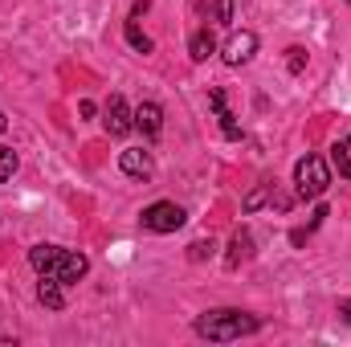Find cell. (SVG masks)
Here are the masks:
<instances>
[{"mask_svg":"<svg viewBox=\"0 0 351 347\" xmlns=\"http://www.w3.org/2000/svg\"><path fill=\"white\" fill-rule=\"evenodd\" d=\"M29 265H33L41 278H58L62 286L86 278V270H90L86 254H78V250H62V246H33V250H29Z\"/></svg>","mask_w":351,"mask_h":347,"instance_id":"6da1fadb","label":"cell"},{"mask_svg":"<svg viewBox=\"0 0 351 347\" xmlns=\"http://www.w3.org/2000/svg\"><path fill=\"white\" fill-rule=\"evenodd\" d=\"M258 327H262V319L250 311H204L196 319V335L208 344H233L241 335H254Z\"/></svg>","mask_w":351,"mask_h":347,"instance_id":"7a4b0ae2","label":"cell"},{"mask_svg":"<svg viewBox=\"0 0 351 347\" xmlns=\"http://www.w3.org/2000/svg\"><path fill=\"white\" fill-rule=\"evenodd\" d=\"M327 188H331V172H327L323 156H302L294 164V192H298V200H319Z\"/></svg>","mask_w":351,"mask_h":347,"instance_id":"3957f363","label":"cell"},{"mask_svg":"<svg viewBox=\"0 0 351 347\" xmlns=\"http://www.w3.org/2000/svg\"><path fill=\"white\" fill-rule=\"evenodd\" d=\"M184 221H188V213H184L176 200H156V204H147L143 217H139V225H143L147 233H176Z\"/></svg>","mask_w":351,"mask_h":347,"instance_id":"277c9868","label":"cell"},{"mask_svg":"<svg viewBox=\"0 0 351 347\" xmlns=\"http://www.w3.org/2000/svg\"><path fill=\"white\" fill-rule=\"evenodd\" d=\"M102 127H106V135H114V139H123V135L135 127V110L127 106L123 94H110V102H106V110H102Z\"/></svg>","mask_w":351,"mask_h":347,"instance_id":"5b68a950","label":"cell"},{"mask_svg":"<svg viewBox=\"0 0 351 347\" xmlns=\"http://www.w3.org/2000/svg\"><path fill=\"white\" fill-rule=\"evenodd\" d=\"M254 53H258V33H250V29L233 33V37L225 41V49H221L225 66H245V62H250Z\"/></svg>","mask_w":351,"mask_h":347,"instance_id":"8992f818","label":"cell"},{"mask_svg":"<svg viewBox=\"0 0 351 347\" xmlns=\"http://www.w3.org/2000/svg\"><path fill=\"white\" fill-rule=\"evenodd\" d=\"M119 168L131 176V180H147V176L156 172V160H152V152H143V147H127V152L119 156Z\"/></svg>","mask_w":351,"mask_h":347,"instance_id":"52a82bcc","label":"cell"},{"mask_svg":"<svg viewBox=\"0 0 351 347\" xmlns=\"http://www.w3.org/2000/svg\"><path fill=\"white\" fill-rule=\"evenodd\" d=\"M135 127L147 139H160V131H164V106L160 102H139L135 106Z\"/></svg>","mask_w":351,"mask_h":347,"instance_id":"ba28073f","label":"cell"},{"mask_svg":"<svg viewBox=\"0 0 351 347\" xmlns=\"http://www.w3.org/2000/svg\"><path fill=\"white\" fill-rule=\"evenodd\" d=\"M208 106L217 110V119H221V131H225V139H241V127H237V119H233V110H229V102H225V90L213 86L208 90Z\"/></svg>","mask_w":351,"mask_h":347,"instance_id":"9c48e42d","label":"cell"},{"mask_svg":"<svg viewBox=\"0 0 351 347\" xmlns=\"http://www.w3.org/2000/svg\"><path fill=\"white\" fill-rule=\"evenodd\" d=\"M213 53H217V37H213L208 29H200V33L188 37V58H192V62H208Z\"/></svg>","mask_w":351,"mask_h":347,"instance_id":"30bf717a","label":"cell"},{"mask_svg":"<svg viewBox=\"0 0 351 347\" xmlns=\"http://www.w3.org/2000/svg\"><path fill=\"white\" fill-rule=\"evenodd\" d=\"M37 298H41V307H49V311H62V307H66V290H62L58 278H41V282H37Z\"/></svg>","mask_w":351,"mask_h":347,"instance_id":"8fae6325","label":"cell"},{"mask_svg":"<svg viewBox=\"0 0 351 347\" xmlns=\"http://www.w3.org/2000/svg\"><path fill=\"white\" fill-rule=\"evenodd\" d=\"M250 254H254V237H250V229H237V233H233V241H229V258H225V261H229V270H237Z\"/></svg>","mask_w":351,"mask_h":347,"instance_id":"7c38bea8","label":"cell"},{"mask_svg":"<svg viewBox=\"0 0 351 347\" xmlns=\"http://www.w3.org/2000/svg\"><path fill=\"white\" fill-rule=\"evenodd\" d=\"M331 164L339 168L343 180H351V152H348V143H335V147H331Z\"/></svg>","mask_w":351,"mask_h":347,"instance_id":"4fadbf2b","label":"cell"},{"mask_svg":"<svg viewBox=\"0 0 351 347\" xmlns=\"http://www.w3.org/2000/svg\"><path fill=\"white\" fill-rule=\"evenodd\" d=\"M127 41H131V49L152 53V37H147V33H139V25H135V21H127Z\"/></svg>","mask_w":351,"mask_h":347,"instance_id":"5bb4252c","label":"cell"},{"mask_svg":"<svg viewBox=\"0 0 351 347\" xmlns=\"http://www.w3.org/2000/svg\"><path fill=\"white\" fill-rule=\"evenodd\" d=\"M12 172H16V152L0 143V184H4V180H12Z\"/></svg>","mask_w":351,"mask_h":347,"instance_id":"9a60e30c","label":"cell"},{"mask_svg":"<svg viewBox=\"0 0 351 347\" xmlns=\"http://www.w3.org/2000/svg\"><path fill=\"white\" fill-rule=\"evenodd\" d=\"M269 188H274V184H262V188H254V192L245 196V204H241V208H245V213H258L265 200H269Z\"/></svg>","mask_w":351,"mask_h":347,"instance_id":"2e32d148","label":"cell"},{"mask_svg":"<svg viewBox=\"0 0 351 347\" xmlns=\"http://www.w3.org/2000/svg\"><path fill=\"white\" fill-rule=\"evenodd\" d=\"M213 254H217V241H213V237H208V241H192V246H188V258H192V261H204V258H213Z\"/></svg>","mask_w":351,"mask_h":347,"instance_id":"e0dca14e","label":"cell"},{"mask_svg":"<svg viewBox=\"0 0 351 347\" xmlns=\"http://www.w3.org/2000/svg\"><path fill=\"white\" fill-rule=\"evenodd\" d=\"M213 21L217 25H233V0H213Z\"/></svg>","mask_w":351,"mask_h":347,"instance_id":"ac0fdd59","label":"cell"},{"mask_svg":"<svg viewBox=\"0 0 351 347\" xmlns=\"http://www.w3.org/2000/svg\"><path fill=\"white\" fill-rule=\"evenodd\" d=\"M286 53H290V58H286L290 74H302V66H306V49H298V45H294V49H286Z\"/></svg>","mask_w":351,"mask_h":347,"instance_id":"d6986e66","label":"cell"},{"mask_svg":"<svg viewBox=\"0 0 351 347\" xmlns=\"http://www.w3.org/2000/svg\"><path fill=\"white\" fill-rule=\"evenodd\" d=\"M78 110H82V119H94V110H98V106H94V102H78Z\"/></svg>","mask_w":351,"mask_h":347,"instance_id":"ffe728a7","label":"cell"},{"mask_svg":"<svg viewBox=\"0 0 351 347\" xmlns=\"http://www.w3.org/2000/svg\"><path fill=\"white\" fill-rule=\"evenodd\" d=\"M339 319H343V323H351V302H339Z\"/></svg>","mask_w":351,"mask_h":347,"instance_id":"44dd1931","label":"cell"},{"mask_svg":"<svg viewBox=\"0 0 351 347\" xmlns=\"http://www.w3.org/2000/svg\"><path fill=\"white\" fill-rule=\"evenodd\" d=\"M4 127H8V119H4V110H0V131H4Z\"/></svg>","mask_w":351,"mask_h":347,"instance_id":"7402d4cb","label":"cell"}]
</instances>
